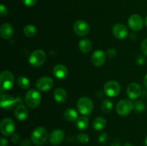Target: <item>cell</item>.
Wrapping results in <instances>:
<instances>
[{
    "label": "cell",
    "mask_w": 147,
    "mask_h": 146,
    "mask_svg": "<svg viewBox=\"0 0 147 146\" xmlns=\"http://www.w3.org/2000/svg\"><path fill=\"white\" fill-rule=\"evenodd\" d=\"M37 146H40V145H37Z\"/></svg>",
    "instance_id": "obj_44"
},
{
    "label": "cell",
    "mask_w": 147,
    "mask_h": 146,
    "mask_svg": "<svg viewBox=\"0 0 147 146\" xmlns=\"http://www.w3.org/2000/svg\"><path fill=\"white\" fill-rule=\"evenodd\" d=\"M134 109L135 112L136 113L140 114V113H142L143 112L145 111V110H146V105H145V104L142 101L138 100V101H136L135 102Z\"/></svg>",
    "instance_id": "obj_28"
},
{
    "label": "cell",
    "mask_w": 147,
    "mask_h": 146,
    "mask_svg": "<svg viewBox=\"0 0 147 146\" xmlns=\"http://www.w3.org/2000/svg\"><path fill=\"white\" fill-rule=\"evenodd\" d=\"M116 54H117L116 50L113 48L109 49V50H107V52H106V56L111 59L114 58V57L116 56Z\"/></svg>",
    "instance_id": "obj_31"
},
{
    "label": "cell",
    "mask_w": 147,
    "mask_h": 146,
    "mask_svg": "<svg viewBox=\"0 0 147 146\" xmlns=\"http://www.w3.org/2000/svg\"><path fill=\"white\" fill-rule=\"evenodd\" d=\"M68 74L67 67L63 64H57L53 68V74L56 78L59 80H63L66 78Z\"/></svg>",
    "instance_id": "obj_17"
},
{
    "label": "cell",
    "mask_w": 147,
    "mask_h": 146,
    "mask_svg": "<svg viewBox=\"0 0 147 146\" xmlns=\"http://www.w3.org/2000/svg\"><path fill=\"white\" fill-rule=\"evenodd\" d=\"M134 107V104L130 99H123L116 104V112L119 115L126 116L131 113Z\"/></svg>",
    "instance_id": "obj_5"
},
{
    "label": "cell",
    "mask_w": 147,
    "mask_h": 146,
    "mask_svg": "<svg viewBox=\"0 0 147 146\" xmlns=\"http://www.w3.org/2000/svg\"><path fill=\"white\" fill-rule=\"evenodd\" d=\"M142 89L141 86L136 82H132L129 84L126 90L127 95L131 100H136L142 94Z\"/></svg>",
    "instance_id": "obj_13"
},
{
    "label": "cell",
    "mask_w": 147,
    "mask_h": 146,
    "mask_svg": "<svg viewBox=\"0 0 147 146\" xmlns=\"http://www.w3.org/2000/svg\"><path fill=\"white\" fill-rule=\"evenodd\" d=\"M53 84H54V82H53V79L47 76H45V77H40V79H38L36 82V87H37V90L40 91L47 92L52 89Z\"/></svg>",
    "instance_id": "obj_11"
},
{
    "label": "cell",
    "mask_w": 147,
    "mask_h": 146,
    "mask_svg": "<svg viewBox=\"0 0 147 146\" xmlns=\"http://www.w3.org/2000/svg\"><path fill=\"white\" fill-rule=\"evenodd\" d=\"M24 100L27 107L32 109L36 108L40 104L41 94L37 90L32 89L27 92Z\"/></svg>",
    "instance_id": "obj_3"
},
{
    "label": "cell",
    "mask_w": 147,
    "mask_h": 146,
    "mask_svg": "<svg viewBox=\"0 0 147 146\" xmlns=\"http://www.w3.org/2000/svg\"><path fill=\"white\" fill-rule=\"evenodd\" d=\"M15 129V124L9 117H5L0 123V132L4 136H10Z\"/></svg>",
    "instance_id": "obj_7"
},
{
    "label": "cell",
    "mask_w": 147,
    "mask_h": 146,
    "mask_svg": "<svg viewBox=\"0 0 147 146\" xmlns=\"http://www.w3.org/2000/svg\"><path fill=\"white\" fill-rule=\"evenodd\" d=\"M14 115L20 121H24L28 117V110L23 104H19L16 107L14 110Z\"/></svg>",
    "instance_id": "obj_19"
},
{
    "label": "cell",
    "mask_w": 147,
    "mask_h": 146,
    "mask_svg": "<svg viewBox=\"0 0 147 146\" xmlns=\"http://www.w3.org/2000/svg\"><path fill=\"white\" fill-rule=\"evenodd\" d=\"M113 103L109 99H105L101 103V110L106 114L110 113L113 110Z\"/></svg>",
    "instance_id": "obj_26"
},
{
    "label": "cell",
    "mask_w": 147,
    "mask_h": 146,
    "mask_svg": "<svg viewBox=\"0 0 147 146\" xmlns=\"http://www.w3.org/2000/svg\"><path fill=\"white\" fill-rule=\"evenodd\" d=\"M89 121L86 117H78V119L76 120V127L80 130H85L86 129H87Z\"/></svg>",
    "instance_id": "obj_24"
},
{
    "label": "cell",
    "mask_w": 147,
    "mask_h": 146,
    "mask_svg": "<svg viewBox=\"0 0 147 146\" xmlns=\"http://www.w3.org/2000/svg\"><path fill=\"white\" fill-rule=\"evenodd\" d=\"M74 32L80 37H84L88 34L90 31V27L88 24L84 20H77L73 25Z\"/></svg>",
    "instance_id": "obj_10"
},
{
    "label": "cell",
    "mask_w": 147,
    "mask_h": 146,
    "mask_svg": "<svg viewBox=\"0 0 147 146\" xmlns=\"http://www.w3.org/2000/svg\"><path fill=\"white\" fill-rule=\"evenodd\" d=\"M143 19L139 14H132L128 19V24L131 29L134 31H139L143 27Z\"/></svg>",
    "instance_id": "obj_12"
},
{
    "label": "cell",
    "mask_w": 147,
    "mask_h": 146,
    "mask_svg": "<svg viewBox=\"0 0 147 146\" xmlns=\"http://www.w3.org/2000/svg\"><path fill=\"white\" fill-rule=\"evenodd\" d=\"M17 84L19 87H20L21 89H23V90H27L30 86V81L24 76H20V77H19L17 78Z\"/></svg>",
    "instance_id": "obj_25"
},
{
    "label": "cell",
    "mask_w": 147,
    "mask_h": 146,
    "mask_svg": "<svg viewBox=\"0 0 147 146\" xmlns=\"http://www.w3.org/2000/svg\"><path fill=\"white\" fill-rule=\"evenodd\" d=\"M78 47L82 52L88 53L92 48V43L88 39H82L79 41Z\"/></svg>",
    "instance_id": "obj_22"
},
{
    "label": "cell",
    "mask_w": 147,
    "mask_h": 146,
    "mask_svg": "<svg viewBox=\"0 0 147 146\" xmlns=\"http://www.w3.org/2000/svg\"><path fill=\"white\" fill-rule=\"evenodd\" d=\"M113 34L116 38L119 40H123L126 38L128 35V29L126 26L123 24H116L113 26Z\"/></svg>",
    "instance_id": "obj_16"
},
{
    "label": "cell",
    "mask_w": 147,
    "mask_h": 146,
    "mask_svg": "<svg viewBox=\"0 0 147 146\" xmlns=\"http://www.w3.org/2000/svg\"><path fill=\"white\" fill-rule=\"evenodd\" d=\"M144 85L146 87V88L147 89V74L145 75L144 77Z\"/></svg>",
    "instance_id": "obj_40"
},
{
    "label": "cell",
    "mask_w": 147,
    "mask_h": 146,
    "mask_svg": "<svg viewBox=\"0 0 147 146\" xmlns=\"http://www.w3.org/2000/svg\"><path fill=\"white\" fill-rule=\"evenodd\" d=\"M144 22H145V24H146V26L147 27V17H146V19H145V21H144Z\"/></svg>",
    "instance_id": "obj_43"
},
{
    "label": "cell",
    "mask_w": 147,
    "mask_h": 146,
    "mask_svg": "<svg viewBox=\"0 0 147 146\" xmlns=\"http://www.w3.org/2000/svg\"><path fill=\"white\" fill-rule=\"evenodd\" d=\"M106 54L101 50H96L91 56V62L96 67H101L106 62Z\"/></svg>",
    "instance_id": "obj_14"
},
{
    "label": "cell",
    "mask_w": 147,
    "mask_h": 146,
    "mask_svg": "<svg viewBox=\"0 0 147 146\" xmlns=\"http://www.w3.org/2000/svg\"><path fill=\"white\" fill-rule=\"evenodd\" d=\"M11 140L12 143H18L20 141V135L17 134V133H14V134L11 135Z\"/></svg>",
    "instance_id": "obj_35"
},
{
    "label": "cell",
    "mask_w": 147,
    "mask_h": 146,
    "mask_svg": "<svg viewBox=\"0 0 147 146\" xmlns=\"http://www.w3.org/2000/svg\"><path fill=\"white\" fill-rule=\"evenodd\" d=\"M20 146H31V141L29 139H24L21 142Z\"/></svg>",
    "instance_id": "obj_37"
},
{
    "label": "cell",
    "mask_w": 147,
    "mask_h": 146,
    "mask_svg": "<svg viewBox=\"0 0 147 146\" xmlns=\"http://www.w3.org/2000/svg\"><path fill=\"white\" fill-rule=\"evenodd\" d=\"M63 116H64V118L65 119V120L69 122L76 121L78 119V115L77 111L73 108L67 109L65 111Z\"/></svg>",
    "instance_id": "obj_21"
},
{
    "label": "cell",
    "mask_w": 147,
    "mask_h": 146,
    "mask_svg": "<svg viewBox=\"0 0 147 146\" xmlns=\"http://www.w3.org/2000/svg\"><path fill=\"white\" fill-rule=\"evenodd\" d=\"M14 77L12 73L7 70L1 72L0 74V90L1 93L10 90L14 85Z\"/></svg>",
    "instance_id": "obj_1"
},
{
    "label": "cell",
    "mask_w": 147,
    "mask_h": 146,
    "mask_svg": "<svg viewBox=\"0 0 147 146\" xmlns=\"http://www.w3.org/2000/svg\"><path fill=\"white\" fill-rule=\"evenodd\" d=\"M123 146H132V145L129 143H126Z\"/></svg>",
    "instance_id": "obj_41"
},
{
    "label": "cell",
    "mask_w": 147,
    "mask_h": 146,
    "mask_svg": "<svg viewBox=\"0 0 147 146\" xmlns=\"http://www.w3.org/2000/svg\"><path fill=\"white\" fill-rule=\"evenodd\" d=\"M64 132L60 129H55L50 135V143L53 145H58L61 144L64 139Z\"/></svg>",
    "instance_id": "obj_15"
},
{
    "label": "cell",
    "mask_w": 147,
    "mask_h": 146,
    "mask_svg": "<svg viewBox=\"0 0 147 146\" xmlns=\"http://www.w3.org/2000/svg\"><path fill=\"white\" fill-rule=\"evenodd\" d=\"M7 13H8V10H7V7L4 4H1L0 5V14H1V17H5V16H7Z\"/></svg>",
    "instance_id": "obj_34"
},
{
    "label": "cell",
    "mask_w": 147,
    "mask_h": 146,
    "mask_svg": "<svg viewBox=\"0 0 147 146\" xmlns=\"http://www.w3.org/2000/svg\"><path fill=\"white\" fill-rule=\"evenodd\" d=\"M144 145H145V146H147V136L144 140Z\"/></svg>",
    "instance_id": "obj_42"
},
{
    "label": "cell",
    "mask_w": 147,
    "mask_h": 146,
    "mask_svg": "<svg viewBox=\"0 0 147 146\" xmlns=\"http://www.w3.org/2000/svg\"><path fill=\"white\" fill-rule=\"evenodd\" d=\"M77 140L81 143H87L89 141V136L86 133H80L78 135Z\"/></svg>",
    "instance_id": "obj_29"
},
{
    "label": "cell",
    "mask_w": 147,
    "mask_h": 146,
    "mask_svg": "<svg viewBox=\"0 0 147 146\" xmlns=\"http://www.w3.org/2000/svg\"><path fill=\"white\" fill-rule=\"evenodd\" d=\"M67 94L65 90L62 87L57 88L54 92V99L57 102L64 103L67 100Z\"/></svg>",
    "instance_id": "obj_20"
},
{
    "label": "cell",
    "mask_w": 147,
    "mask_h": 146,
    "mask_svg": "<svg viewBox=\"0 0 147 146\" xmlns=\"http://www.w3.org/2000/svg\"><path fill=\"white\" fill-rule=\"evenodd\" d=\"M37 0H22V2L27 7H32L36 4Z\"/></svg>",
    "instance_id": "obj_36"
},
{
    "label": "cell",
    "mask_w": 147,
    "mask_h": 146,
    "mask_svg": "<svg viewBox=\"0 0 147 146\" xmlns=\"http://www.w3.org/2000/svg\"><path fill=\"white\" fill-rule=\"evenodd\" d=\"M48 137V132L45 127H38L33 130L31 135V140L34 144L41 145L46 143Z\"/></svg>",
    "instance_id": "obj_2"
},
{
    "label": "cell",
    "mask_w": 147,
    "mask_h": 146,
    "mask_svg": "<svg viewBox=\"0 0 147 146\" xmlns=\"http://www.w3.org/2000/svg\"><path fill=\"white\" fill-rule=\"evenodd\" d=\"M145 61H146V59L144 55H139L136 59V64L139 65H143L145 63Z\"/></svg>",
    "instance_id": "obj_33"
},
{
    "label": "cell",
    "mask_w": 147,
    "mask_h": 146,
    "mask_svg": "<svg viewBox=\"0 0 147 146\" xmlns=\"http://www.w3.org/2000/svg\"><path fill=\"white\" fill-rule=\"evenodd\" d=\"M17 102H19L17 98H14L12 96L9 94H4L3 92L1 93L0 106L4 110H11Z\"/></svg>",
    "instance_id": "obj_9"
},
{
    "label": "cell",
    "mask_w": 147,
    "mask_h": 146,
    "mask_svg": "<svg viewBox=\"0 0 147 146\" xmlns=\"http://www.w3.org/2000/svg\"><path fill=\"white\" fill-rule=\"evenodd\" d=\"M13 33H14V29L11 24L9 23H4L1 26L0 34L4 40H9L13 36Z\"/></svg>",
    "instance_id": "obj_18"
},
{
    "label": "cell",
    "mask_w": 147,
    "mask_h": 146,
    "mask_svg": "<svg viewBox=\"0 0 147 146\" xmlns=\"http://www.w3.org/2000/svg\"><path fill=\"white\" fill-rule=\"evenodd\" d=\"M46 60V54L42 50H36L30 54L29 57V63L34 67L42 65Z\"/></svg>",
    "instance_id": "obj_4"
},
{
    "label": "cell",
    "mask_w": 147,
    "mask_h": 146,
    "mask_svg": "<svg viewBox=\"0 0 147 146\" xmlns=\"http://www.w3.org/2000/svg\"><path fill=\"white\" fill-rule=\"evenodd\" d=\"M105 93L110 97H116L121 92V86L118 82L114 80H111L105 84L103 87Z\"/></svg>",
    "instance_id": "obj_8"
},
{
    "label": "cell",
    "mask_w": 147,
    "mask_h": 146,
    "mask_svg": "<svg viewBox=\"0 0 147 146\" xmlns=\"http://www.w3.org/2000/svg\"><path fill=\"white\" fill-rule=\"evenodd\" d=\"M8 145V141L4 137H1L0 138V146H7Z\"/></svg>",
    "instance_id": "obj_38"
},
{
    "label": "cell",
    "mask_w": 147,
    "mask_h": 146,
    "mask_svg": "<svg viewBox=\"0 0 147 146\" xmlns=\"http://www.w3.org/2000/svg\"><path fill=\"white\" fill-rule=\"evenodd\" d=\"M106 125V120L103 117H97L93 122V127L97 131L102 130Z\"/></svg>",
    "instance_id": "obj_23"
},
{
    "label": "cell",
    "mask_w": 147,
    "mask_h": 146,
    "mask_svg": "<svg viewBox=\"0 0 147 146\" xmlns=\"http://www.w3.org/2000/svg\"><path fill=\"white\" fill-rule=\"evenodd\" d=\"M111 146H121V142L120 140L118 139H115L112 141Z\"/></svg>",
    "instance_id": "obj_39"
},
{
    "label": "cell",
    "mask_w": 147,
    "mask_h": 146,
    "mask_svg": "<svg viewBox=\"0 0 147 146\" xmlns=\"http://www.w3.org/2000/svg\"><path fill=\"white\" fill-rule=\"evenodd\" d=\"M77 107L80 114L83 115H87L93 111V103L88 97H82L78 100Z\"/></svg>",
    "instance_id": "obj_6"
},
{
    "label": "cell",
    "mask_w": 147,
    "mask_h": 146,
    "mask_svg": "<svg viewBox=\"0 0 147 146\" xmlns=\"http://www.w3.org/2000/svg\"><path fill=\"white\" fill-rule=\"evenodd\" d=\"M108 138H109L108 134L106 133H105V132H103V133H101L100 135H99L98 140L99 143L103 144V143H106V141L108 140Z\"/></svg>",
    "instance_id": "obj_30"
},
{
    "label": "cell",
    "mask_w": 147,
    "mask_h": 146,
    "mask_svg": "<svg viewBox=\"0 0 147 146\" xmlns=\"http://www.w3.org/2000/svg\"><path fill=\"white\" fill-rule=\"evenodd\" d=\"M141 49H142V52L144 55L147 56V38L142 41Z\"/></svg>",
    "instance_id": "obj_32"
},
{
    "label": "cell",
    "mask_w": 147,
    "mask_h": 146,
    "mask_svg": "<svg viewBox=\"0 0 147 146\" xmlns=\"http://www.w3.org/2000/svg\"><path fill=\"white\" fill-rule=\"evenodd\" d=\"M23 32L27 37H33L37 34V29H36L35 26L32 25V24H28L24 27Z\"/></svg>",
    "instance_id": "obj_27"
}]
</instances>
